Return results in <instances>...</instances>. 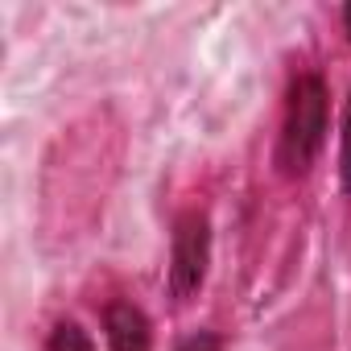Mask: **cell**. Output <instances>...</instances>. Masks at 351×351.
<instances>
[{"label": "cell", "mask_w": 351, "mask_h": 351, "mask_svg": "<svg viewBox=\"0 0 351 351\" xmlns=\"http://www.w3.org/2000/svg\"><path fill=\"white\" fill-rule=\"evenodd\" d=\"M343 29H347V38H351V5L343 9Z\"/></svg>", "instance_id": "obj_7"}, {"label": "cell", "mask_w": 351, "mask_h": 351, "mask_svg": "<svg viewBox=\"0 0 351 351\" xmlns=\"http://www.w3.org/2000/svg\"><path fill=\"white\" fill-rule=\"evenodd\" d=\"M178 351H223V343H219V335H211V330H195V335H186V339L178 343Z\"/></svg>", "instance_id": "obj_6"}, {"label": "cell", "mask_w": 351, "mask_h": 351, "mask_svg": "<svg viewBox=\"0 0 351 351\" xmlns=\"http://www.w3.org/2000/svg\"><path fill=\"white\" fill-rule=\"evenodd\" d=\"M104 330H108L112 351H149L153 347V326H149L145 310L132 302H112L104 314Z\"/></svg>", "instance_id": "obj_3"}, {"label": "cell", "mask_w": 351, "mask_h": 351, "mask_svg": "<svg viewBox=\"0 0 351 351\" xmlns=\"http://www.w3.org/2000/svg\"><path fill=\"white\" fill-rule=\"evenodd\" d=\"M326 116H330V99H326L322 75H314V71L298 75L289 83L281 141H277V165H281L285 178H302V173H310L314 157L326 145Z\"/></svg>", "instance_id": "obj_1"}, {"label": "cell", "mask_w": 351, "mask_h": 351, "mask_svg": "<svg viewBox=\"0 0 351 351\" xmlns=\"http://www.w3.org/2000/svg\"><path fill=\"white\" fill-rule=\"evenodd\" d=\"M339 178H343V191L351 195V95H347V108H343V132H339Z\"/></svg>", "instance_id": "obj_5"}, {"label": "cell", "mask_w": 351, "mask_h": 351, "mask_svg": "<svg viewBox=\"0 0 351 351\" xmlns=\"http://www.w3.org/2000/svg\"><path fill=\"white\" fill-rule=\"evenodd\" d=\"M46 351H95V347H91V339H87V330H83L79 322L62 318V322L50 330V343H46Z\"/></svg>", "instance_id": "obj_4"}, {"label": "cell", "mask_w": 351, "mask_h": 351, "mask_svg": "<svg viewBox=\"0 0 351 351\" xmlns=\"http://www.w3.org/2000/svg\"><path fill=\"white\" fill-rule=\"evenodd\" d=\"M207 261H211V223L203 211H186L169 244V293L191 298L207 277Z\"/></svg>", "instance_id": "obj_2"}]
</instances>
